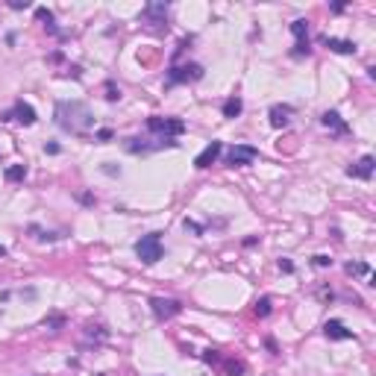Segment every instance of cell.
I'll list each match as a JSON object with an SVG mask.
<instances>
[{
    "mask_svg": "<svg viewBox=\"0 0 376 376\" xmlns=\"http://www.w3.org/2000/svg\"><path fill=\"white\" fill-rule=\"evenodd\" d=\"M53 118L59 123V130H65L71 136H88V130L94 127V112L80 100H59L53 109Z\"/></svg>",
    "mask_w": 376,
    "mask_h": 376,
    "instance_id": "1",
    "label": "cell"
},
{
    "mask_svg": "<svg viewBox=\"0 0 376 376\" xmlns=\"http://www.w3.org/2000/svg\"><path fill=\"white\" fill-rule=\"evenodd\" d=\"M165 253V247H162V232H150V235H141L136 241V256L144 262V265H156L159 259Z\"/></svg>",
    "mask_w": 376,
    "mask_h": 376,
    "instance_id": "2",
    "label": "cell"
},
{
    "mask_svg": "<svg viewBox=\"0 0 376 376\" xmlns=\"http://www.w3.org/2000/svg\"><path fill=\"white\" fill-rule=\"evenodd\" d=\"M147 130L156 133L159 138H179L185 133V123L179 118H159V115H153V118H147Z\"/></svg>",
    "mask_w": 376,
    "mask_h": 376,
    "instance_id": "3",
    "label": "cell"
},
{
    "mask_svg": "<svg viewBox=\"0 0 376 376\" xmlns=\"http://www.w3.org/2000/svg\"><path fill=\"white\" fill-rule=\"evenodd\" d=\"M203 77V65L188 62V65H173L168 71V86H182V83H197Z\"/></svg>",
    "mask_w": 376,
    "mask_h": 376,
    "instance_id": "4",
    "label": "cell"
},
{
    "mask_svg": "<svg viewBox=\"0 0 376 376\" xmlns=\"http://www.w3.org/2000/svg\"><path fill=\"white\" fill-rule=\"evenodd\" d=\"M259 159V150L250 147V144H232L226 150V165L229 168H244V165H253Z\"/></svg>",
    "mask_w": 376,
    "mask_h": 376,
    "instance_id": "5",
    "label": "cell"
},
{
    "mask_svg": "<svg viewBox=\"0 0 376 376\" xmlns=\"http://www.w3.org/2000/svg\"><path fill=\"white\" fill-rule=\"evenodd\" d=\"M150 311L156 315V321H171L182 311L179 300H165V297H150Z\"/></svg>",
    "mask_w": 376,
    "mask_h": 376,
    "instance_id": "6",
    "label": "cell"
},
{
    "mask_svg": "<svg viewBox=\"0 0 376 376\" xmlns=\"http://www.w3.org/2000/svg\"><path fill=\"white\" fill-rule=\"evenodd\" d=\"M168 0H153V3H147L144 9H141V21L144 24H150V27H162L165 24V18H168Z\"/></svg>",
    "mask_w": 376,
    "mask_h": 376,
    "instance_id": "7",
    "label": "cell"
},
{
    "mask_svg": "<svg viewBox=\"0 0 376 376\" xmlns=\"http://www.w3.org/2000/svg\"><path fill=\"white\" fill-rule=\"evenodd\" d=\"M221 153H223V144H221V141H212L203 153H197V159H194V168H197V171L212 168V165L218 162V156H221Z\"/></svg>",
    "mask_w": 376,
    "mask_h": 376,
    "instance_id": "8",
    "label": "cell"
},
{
    "mask_svg": "<svg viewBox=\"0 0 376 376\" xmlns=\"http://www.w3.org/2000/svg\"><path fill=\"white\" fill-rule=\"evenodd\" d=\"M321 123H324L326 130H332V136H350V127H347V120L335 112V109H329L321 115Z\"/></svg>",
    "mask_w": 376,
    "mask_h": 376,
    "instance_id": "9",
    "label": "cell"
},
{
    "mask_svg": "<svg viewBox=\"0 0 376 376\" xmlns=\"http://www.w3.org/2000/svg\"><path fill=\"white\" fill-rule=\"evenodd\" d=\"M373 168H376V159L373 156H361L356 165L347 168V176H356V179H370L373 176Z\"/></svg>",
    "mask_w": 376,
    "mask_h": 376,
    "instance_id": "10",
    "label": "cell"
},
{
    "mask_svg": "<svg viewBox=\"0 0 376 376\" xmlns=\"http://www.w3.org/2000/svg\"><path fill=\"white\" fill-rule=\"evenodd\" d=\"M324 335L329 338V341H350L353 338V329H347V326L341 324V321H326L324 324Z\"/></svg>",
    "mask_w": 376,
    "mask_h": 376,
    "instance_id": "11",
    "label": "cell"
},
{
    "mask_svg": "<svg viewBox=\"0 0 376 376\" xmlns=\"http://www.w3.org/2000/svg\"><path fill=\"white\" fill-rule=\"evenodd\" d=\"M291 115H294V109H291V106H279V103L271 106V112H268V118H271V127H274V130H285V127L291 123Z\"/></svg>",
    "mask_w": 376,
    "mask_h": 376,
    "instance_id": "12",
    "label": "cell"
},
{
    "mask_svg": "<svg viewBox=\"0 0 376 376\" xmlns=\"http://www.w3.org/2000/svg\"><path fill=\"white\" fill-rule=\"evenodd\" d=\"M324 44L332 53H341V56H353V53L359 50V44H356V41H350V38H332V35H326Z\"/></svg>",
    "mask_w": 376,
    "mask_h": 376,
    "instance_id": "13",
    "label": "cell"
},
{
    "mask_svg": "<svg viewBox=\"0 0 376 376\" xmlns=\"http://www.w3.org/2000/svg\"><path fill=\"white\" fill-rule=\"evenodd\" d=\"M35 118H38V115H35V109L30 106V103H24V100L15 103V109H12V120H21L24 127H33Z\"/></svg>",
    "mask_w": 376,
    "mask_h": 376,
    "instance_id": "14",
    "label": "cell"
},
{
    "mask_svg": "<svg viewBox=\"0 0 376 376\" xmlns=\"http://www.w3.org/2000/svg\"><path fill=\"white\" fill-rule=\"evenodd\" d=\"M244 361H238V359H221V373L223 376H241L244 373Z\"/></svg>",
    "mask_w": 376,
    "mask_h": 376,
    "instance_id": "15",
    "label": "cell"
},
{
    "mask_svg": "<svg viewBox=\"0 0 376 376\" xmlns=\"http://www.w3.org/2000/svg\"><path fill=\"white\" fill-rule=\"evenodd\" d=\"M241 109H244V100L241 97H229V100L223 103V118H238Z\"/></svg>",
    "mask_w": 376,
    "mask_h": 376,
    "instance_id": "16",
    "label": "cell"
},
{
    "mask_svg": "<svg viewBox=\"0 0 376 376\" xmlns=\"http://www.w3.org/2000/svg\"><path fill=\"white\" fill-rule=\"evenodd\" d=\"M24 176H27V165H9V168H6V173H3V179H6V182H21Z\"/></svg>",
    "mask_w": 376,
    "mask_h": 376,
    "instance_id": "17",
    "label": "cell"
},
{
    "mask_svg": "<svg viewBox=\"0 0 376 376\" xmlns=\"http://www.w3.org/2000/svg\"><path fill=\"white\" fill-rule=\"evenodd\" d=\"M291 33H294L297 41H306V38H308V21H306V18H297V21L291 24Z\"/></svg>",
    "mask_w": 376,
    "mask_h": 376,
    "instance_id": "18",
    "label": "cell"
},
{
    "mask_svg": "<svg viewBox=\"0 0 376 376\" xmlns=\"http://www.w3.org/2000/svg\"><path fill=\"white\" fill-rule=\"evenodd\" d=\"M35 18H38V21H44L50 33H59V30H56V24H53L56 18H53V12H50V9H47V6H38V9H35Z\"/></svg>",
    "mask_w": 376,
    "mask_h": 376,
    "instance_id": "19",
    "label": "cell"
},
{
    "mask_svg": "<svg viewBox=\"0 0 376 376\" xmlns=\"http://www.w3.org/2000/svg\"><path fill=\"white\" fill-rule=\"evenodd\" d=\"M344 271H347L350 276H367L370 274V265H367V262H350Z\"/></svg>",
    "mask_w": 376,
    "mask_h": 376,
    "instance_id": "20",
    "label": "cell"
},
{
    "mask_svg": "<svg viewBox=\"0 0 376 376\" xmlns=\"http://www.w3.org/2000/svg\"><path fill=\"white\" fill-rule=\"evenodd\" d=\"M253 311H256V318H268V315L274 311V303H271V297H262V300H256Z\"/></svg>",
    "mask_w": 376,
    "mask_h": 376,
    "instance_id": "21",
    "label": "cell"
},
{
    "mask_svg": "<svg viewBox=\"0 0 376 376\" xmlns=\"http://www.w3.org/2000/svg\"><path fill=\"white\" fill-rule=\"evenodd\" d=\"M44 326L53 329V332H59V329L65 326V318H62V315H50V318H44Z\"/></svg>",
    "mask_w": 376,
    "mask_h": 376,
    "instance_id": "22",
    "label": "cell"
},
{
    "mask_svg": "<svg viewBox=\"0 0 376 376\" xmlns=\"http://www.w3.org/2000/svg\"><path fill=\"white\" fill-rule=\"evenodd\" d=\"M103 91H106V100H109V103L120 100V88L115 86V83H106V86H103Z\"/></svg>",
    "mask_w": 376,
    "mask_h": 376,
    "instance_id": "23",
    "label": "cell"
},
{
    "mask_svg": "<svg viewBox=\"0 0 376 376\" xmlns=\"http://www.w3.org/2000/svg\"><path fill=\"white\" fill-rule=\"evenodd\" d=\"M200 359H203L206 364H221V353H218V350H203Z\"/></svg>",
    "mask_w": 376,
    "mask_h": 376,
    "instance_id": "24",
    "label": "cell"
},
{
    "mask_svg": "<svg viewBox=\"0 0 376 376\" xmlns=\"http://www.w3.org/2000/svg\"><path fill=\"white\" fill-rule=\"evenodd\" d=\"M308 53H311V47H308V38H306V41H297V47L291 50V56L300 59V56H308Z\"/></svg>",
    "mask_w": 376,
    "mask_h": 376,
    "instance_id": "25",
    "label": "cell"
},
{
    "mask_svg": "<svg viewBox=\"0 0 376 376\" xmlns=\"http://www.w3.org/2000/svg\"><path fill=\"white\" fill-rule=\"evenodd\" d=\"M112 136H115V133H112L109 127H103V130H97V133H94V141H100V144H106V141H112Z\"/></svg>",
    "mask_w": 376,
    "mask_h": 376,
    "instance_id": "26",
    "label": "cell"
},
{
    "mask_svg": "<svg viewBox=\"0 0 376 376\" xmlns=\"http://www.w3.org/2000/svg\"><path fill=\"white\" fill-rule=\"evenodd\" d=\"M311 265H315V268H329V265H332V259L326 256V253H318V256L311 259Z\"/></svg>",
    "mask_w": 376,
    "mask_h": 376,
    "instance_id": "27",
    "label": "cell"
},
{
    "mask_svg": "<svg viewBox=\"0 0 376 376\" xmlns=\"http://www.w3.org/2000/svg\"><path fill=\"white\" fill-rule=\"evenodd\" d=\"M182 226H185V229H191L194 235H203V232H206V229H203V226H200V223H197V221H188V218H185V221H182Z\"/></svg>",
    "mask_w": 376,
    "mask_h": 376,
    "instance_id": "28",
    "label": "cell"
},
{
    "mask_svg": "<svg viewBox=\"0 0 376 376\" xmlns=\"http://www.w3.org/2000/svg\"><path fill=\"white\" fill-rule=\"evenodd\" d=\"M86 329H88V335H97V338H106V335H109V332H106L103 326H94V324H88Z\"/></svg>",
    "mask_w": 376,
    "mask_h": 376,
    "instance_id": "29",
    "label": "cell"
},
{
    "mask_svg": "<svg viewBox=\"0 0 376 376\" xmlns=\"http://www.w3.org/2000/svg\"><path fill=\"white\" fill-rule=\"evenodd\" d=\"M279 271L282 274H294V262L291 259H279Z\"/></svg>",
    "mask_w": 376,
    "mask_h": 376,
    "instance_id": "30",
    "label": "cell"
},
{
    "mask_svg": "<svg viewBox=\"0 0 376 376\" xmlns=\"http://www.w3.org/2000/svg\"><path fill=\"white\" fill-rule=\"evenodd\" d=\"M44 153H50V156H59V153H62V147H59L56 141H47V144H44Z\"/></svg>",
    "mask_w": 376,
    "mask_h": 376,
    "instance_id": "31",
    "label": "cell"
},
{
    "mask_svg": "<svg viewBox=\"0 0 376 376\" xmlns=\"http://www.w3.org/2000/svg\"><path fill=\"white\" fill-rule=\"evenodd\" d=\"M103 173H109V176H120V168H118V165H112V162H106V165H103Z\"/></svg>",
    "mask_w": 376,
    "mask_h": 376,
    "instance_id": "32",
    "label": "cell"
},
{
    "mask_svg": "<svg viewBox=\"0 0 376 376\" xmlns=\"http://www.w3.org/2000/svg\"><path fill=\"white\" fill-rule=\"evenodd\" d=\"M9 9H30V0H9Z\"/></svg>",
    "mask_w": 376,
    "mask_h": 376,
    "instance_id": "33",
    "label": "cell"
},
{
    "mask_svg": "<svg viewBox=\"0 0 376 376\" xmlns=\"http://www.w3.org/2000/svg\"><path fill=\"white\" fill-rule=\"evenodd\" d=\"M80 203H83V206H94L97 200H94V194H88V191H83V194H80Z\"/></svg>",
    "mask_w": 376,
    "mask_h": 376,
    "instance_id": "34",
    "label": "cell"
},
{
    "mask_svg": "<svg viewBox=\"0 0 376 376\" xmlns=\"http://www.w3.org/2000/svg\"><path fill=\"white\" fill-rule=\"evenodd\" d=\"M265 347H268V353H271V356H279V347H276L274 338H265Z\"/></svg>",
    "mask_w": 376,
    "mask_h": 376,
    "instance_id": "35",
    "label": "cell"
},
{
    "mask_svg": "<svg viewBox=\"0 0 376 376\" xmlns=\"http://www.w3.org/2000/svg\"><path fill=\"white\" fill-rule=\"evenodd\" d=\"M65 77H74V80H80V68H77V65H74V68H68V71H65Z\"/></svg>",
    "mask_w": 376,
    "mask_h": 376,
    "instance_id": "36",
    "label": "cell"
},
{
    "mask_svg": "<svg viewBox=\"0 0 376 376\" xmlns=\"http://www.w3.org/2000/svg\"><path fill=\"white\" fill-rule=\"evenodd\" d=\"M344 9H347V3H344V0H338V3H332V12H344Z\"/></svg>",
    "mask_w": 376,
    "mask_h": 376,
    "instance_id": "37",
    "label": "cell"
}]
</instances>
